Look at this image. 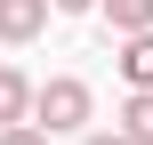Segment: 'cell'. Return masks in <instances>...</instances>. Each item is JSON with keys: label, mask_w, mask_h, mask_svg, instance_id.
<instances>
[{"label": "cell", "mask_w": 153, "mask_h": 145, "mask_svg": "<svg viewBox=\"0 0 153 145\" xmlns=\"http://www.w3.org/2000/svg\"><path fill=\"white\" fill-rule=\"evenodd\" d=\"M48 8H56V16H89L97 0H48Z\"/></svg>", "instance_id": "cell-9"}, {"label": "cell", "mask_w": 153, "mask_h": 145, "mask_svg": "<svg viewBox=\"0 0 153 145\" xmlns=\"http://www.w3.org/2000/svg\"><path fill=\"white\" fill-rule=\"evenodd\" d=\"M48 16H56L48 0H0V40H8V48H24V40H40V32H48Z\"/></svg>", "instance_id": "cell-2"}, {"label": "cell", "mask_w": 153, "mask_h": 145, "mask_svg": "<svg viewBox=\"0 0 153 145\" xmlns=\"http://www.w3.org/2000/svg\"><path fill=\"white\" fill-rule=\"evenodd\" d=\"M8 121H32V81L16 73V65H0V129Z\"/></svg>", "instance_id": "cell-4"}, {"label": "cell", "mask_w": 153, "mask_h": 145, "mask_svg": "<svg viewBox=\"0 0 153 145\" xmlns=\"http://www.w3.org/2000/svg\"><path fill=\"white\" fill-rule=\"evenodd\" d=\"M97 16H105V32L121 40V32H145L153 24V0H97Z\"/></svg>", "instance_id": "cell-5"}, {"label": "cell", "mask_w": 153, "mask_h": 145, "mask_svg": "<svg viewBox=\"0 0 153 145\" xmlns=\"http://www.w3.org/2000/svg\"><path fill=\"white\" fill-rule=\"evenodd\" d=\"M81 145H129L121 129H81Z\"/></svg>", "instance_id": "cell-8"}, {"label": "cell", "mask_w": 153, "mask_h": 145, "mask_svg": "<svg viewBox=\"0 0 153 145\" xmlns=\"http://www.w3.org/2000/svg\"><path fill=\"white\" fill-rule=\"evenodd\" d=\"M129 145H153V89H129V105H121V121H113Z\"/></svg>", "instance_id": "cell-6"}, {"label": "cell", "mask_w": 153, "mask_h": 145, "mask_svg": "<svg viewBox=\"0 0 153 145\" xmlns=\"http://www.w3.org/2000/svg\"><path fill=\"white\" fill-rule=\"evenodd\" d=\"M113 65H121L129 89H153V24L145 32H121V57H113Z\"/></svg>", "instance_id": "cell-3"}, {"label": "cell", "mask_w": 153, "mask_h": 145, "mask_svg": "<svg viewBox=\"0 0 153 145\" xmlns=\"http://www.w3.org/2000/svg\"><path fill=\"white\" fill-rule=\"evenodd\" d=\"M0 145H56V137H48L40 121H8V129H0Z\"/></svg>", "instance_id": "cell-7"}, {"label": "cell", "mask_w": 153, "mask_h": 145, "mask_svg": "<svg viewBox=\"0 0 153 145\" xmlns=\"http://www.w3.org/2000/svg\"><path fill=\"white\" fill-rule=\"evenodd\" d=\"M32 121H40L48 137H81V129L97 121L89 81H81V73H48V81H32Z\"/></svg>", "instance_id": "cell-1"}]
</instances>
